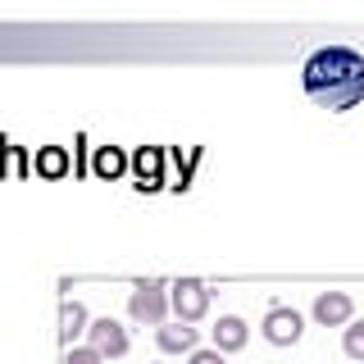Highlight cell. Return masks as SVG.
<instances>
[{"mask_svg":"<svg viewBox=\"0 0 364 364\" xmlns=\"http://www.w3.org/2000/svg\"><path fill=\"white\" fill-rule=\"evenodd\" d=\"M305 91L314 105L323 109H355L364 100V55L346 50V46H323L305 60Z\"/></svg>","mask_w":364,"mask_h":364,"instance_id":"6da1fadb","label":"cell"},{"mask_svg":"<svg viewBox=\"0 0 364 364\" xmlns=\"http://www.w3.org/2000/svg\"><path fill=\"white\" fill-rule=\"evenodd\" d=\"M128 314L136 318V323H164V314H168V287L164 282H155V278H141V282H132V291H128Z\"/></svg>","mask_w":364,"mask_h":364,"instance_id":"7a4b0ae2","label":"cell"},{"mask_svg":"<svg viewBox=\"0 0 364 364\" xmlns=\"http://www.w3.org/2000/svg\"><path fill=\"white\" fill-rule=\"evenodd\" d=\"M168 310L178 314V323H200L210 314V287L200 278H178L168 287Z\"/></svg>","mask_w":364,"mask_h":364,"instance_id":"3957f363","label":"cell"},{"mask_svg":"<svg viewBox=\"0 0 364 364\" xmlns=\"http://www.w3.org/2000/svg\"><path fill=\"white\" fill-rule=\"evenodd\" d=\"M87 346L96 350L100 360H119V355H128V328L119 323V318H91V328H87Z\"/></svg>","mask_w":364,"mask_h":364,"instance_id":"277c9868","label":"cell"},{"mask_svg":"<svg viewBox=\"0 0 364 364\" xmlns=\"http://www.w3.org/2000/svg\"><path fill=\"white\" fill-rule=\"evenodd\" d=\"M259 333H264V341H273V346H296L301 333H305V323L291 305H273L264 314V323H259Z\"/></svg>","mask_w":364,"mask_h":364,"instance_id":"5b68a950","label":"cell"},{"mask_svg":"<svg viewBox=\"0 0 364 364\" xmlns=\"http://www.w3.org/2000/svg\"><path fill=\"white\" fill-rule=\"evenodd\" d=\"M350 314H355V301H350L346 291H318V296H314V318H318L323 328L350 323Z\"/></svg>","mask_w":364,"mask_h":364,"instance_id":"8992f818","label":"cell"},{"mask_svg":"<svg viewBox=\"0 0 364 364\" xmlns=\"http://www.w3.org/2000/svg\"><path fill=\"white\" fill-rule=\"evenodd\" d=\"M250 341V328H246V318H237V314H223L219 323H214V350L219 355H232V350H242Z\"/></svg>","mask_w":364,"mask_h":364,"instance_id":"52a82bcc","label":"cell"},{"mask_svg":"<svg viewBox=\"0 0 364 364\" xmlns=\"http://www.w3.org/2000/svg\"><path fill=\"white\" fill-rule=\"evenodd\" d=\"M87 328H91L87 305L82 301H64L60 305V337H64V346H77V337H82Z\"/></svg>","mask_w":364,"mask_h":364,"instance_id":"ba28073f","label":"cell"},{"mask_svg":"<svg viewBox=\"0 0 364 364\" xmlns=\"http://www.w3.org/2000/svg\"><path fill=\"white\" fill-rule=\"evenodd\" d=\"M159 350H168V355H178V350H196V328L191 323H159Z\"/></svg>","mask_w":364,"mask_h":364,"instance_id":"9c48e42d","label":"cell"},{"mask_svg":"<svg viewBox=\"0 0 364 364\" xmlns=\"http://www.w3.org/2000/svg\"><path fill=\"white\" fill-rule=\"evenodd\" d=\"M159 164H164V151H155V146H141V151L132 155V168H136V178H141V187H155L159 182Z\"/></svg>","mask_w":364,"mask_h":364,"instance_id":"30bf717a","label":"cell"},{"mask_svg":"<svg viewBox=\"0 0 364 364\" xmlns=\"http://www.w3.org/2000/svg\"><path fill=\"white\" fill-rule=\"evenodd\" d=\"M37 173H46V178H64L68 173V151L64 146H41L37 151Z\"/></svg>","mask_w":364,"mask_h":364,"instance_id":"8fae6325","label":"cell"},{"mask_svg":"<svg viewBox=\"0 0 364 364\" xmlns=\"http://www.w3.org/2000/svg\"><path fill=\"white\" fill-rule=\"evenodd\" d=\"M123 168H128V155H123L119 146H100L96 151V173L100 178H119Z\"/></svg>","mask_w":364,"mask_h":364,"instance_id":"7c38bea8","label":"cell"},{"mask_svg":"<svg viewBox=\"0 0 364 364\" xmlns=\"http://www.w3.org/2000/svg\"><path fill=\"white\" fill-rule=\"evenodd\" d=\"M341 346H346L350 364H364V323H350L346 333H341Z\"/></svg>","mask_w":364,"mask_h":364,"instance_id":"4fadbf2b","label":"cell"},{"mask_svg":"<svg viewBox=\"0 0 364 364\" xmlns=\"http://www.w3.org/2000/svg\"><path fill=\"white\" fill-rule=\"evenodd\" d=\"M64 364H105V360H100V355H96V350H91V346H68Z\"/></svg>","mask_w":364,"mask_h":364,"instance_id":"5bb4252c","label":"cell"},{"mask_svg":"<svg viewBox=\"0 0 364 364\" xmlns=\"http://www.w3.org/2000/svg\"><path fill=\"white\" fill-rule=\"evenodd\" d=\"M187 364H223V355H219V350H191Z\"/></svg>","mask_w":364,"mask_h":364,"instance_id":"9a60e30c","label":"cell"}]
</instances>
